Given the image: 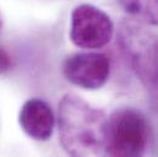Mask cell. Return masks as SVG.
<instances>
[{
	"label": "cell",
	"mask_w": 158,
	"mask_h": 157,
	"mask_svg": "<svg viewBox=\"0 0 158 157\" xmlns=\"http://www.w3.org/2000/svg\"><path fill=\"white\" fill-rule=\"evenodd\" d=\"M107 117L81 97L68 93L59 104L58 126L60 142L71 156L104 154Z\"/></svg>",
	"instance_id": "6da1fadb"
},
{
	"label": "cell",
	"mask_w": 158,
	"mask_h": 157,
	"mask_svg": "<svg viewBox=\"0 0 158 157\" xmlns=\"http://www.w3.org/2000/svg\"><path fill=\"white\" fill-rule=\"evenodd\" d=\"M119 43L131 69L147 91L158 111V37L142 26L125 22L119 31Z\"/></svg>",
	"instance_id": "7a4b0ae2"
},
{
	"label": "cell",
	"mask_w": 158,
	"mask_h": 157,
	"mask_svg": "<svg viewBox=\"0 0 158 157\" xmlns=\"http://www.w3.org/2000/svg\"><path fill=\"white\" fill-rule=\"evenodd\" d=\"M151 128L145 116L134 108L117 109L107 120L104 154L108 156H142L147 151Z\"/></svg>",
	"instance_id": "3957f363"
},
{
	"label": "cell",
	"mask_w": 158,
	"mask_h": 157,
	"mask_svg": "<svg viewBox=\"0 0 158 157\" xmlns=\"http://www.w3.org/2000/svg\"><path fill=\"white\" fill-rule=\"evenodd\" d=\"M114 33V25L108 14L91 4L76 6L71 12L70 38L85 49H98L107 45Z\"/></svg>",
	"instance_id": "277c9868"
},
{
	"label": "cell",
	"mask_w": 158,
	"mask_h": 157,
	"mask_svg": "<svg viewBox=\"0 0 158 157\" xmlns=\"http://www.w3.org/2000/svg\"><path fill=\"white\" fill-rule=\"evenodd\" d=\"M63 73L68 81L81 88L97 90L109 78L110 62L102 53H75L65 59Z\"/></svg>",
	"instance_id": "5b68a950"
},
{
	"label": "cell",
	"mask_w": 158,
	"mask_h": 157,
	"mask_svg": "<svg viewBox=\"0 0 158 157\" xmlns=\"http://www.w3.org/2000/svg\"><path fill=\"white\" fill-rule=\"evenodd\" d=\"M19 123L30 138L38 141H45L53 135L55 118L47 102L40 98H32L22 106Z\"/></svg>",
	"instance_id": "8992f818"
},
{
	"label": "cell",
	"mask_w": 158,
	"mask_h": 157,
	"mask_svg": "<svg viewBox=\"0 0 158 157\" xmlns=\"http://www.w3.org/2000/svg\"><path fill=\"white\" fill-rule=\"evenodd\" d=\"M125 12L136 20L158 26V0H117Z\"/></svg>",
	"instance_id": "52a82bcc"
},
{
	"label": "cell",
	"mask_w": 158,
	"mask_h": 157,
	"mask_svg": "<svg viewBox=\"0 0 158 157\" xmlns=\"http://www.w3.org/2000/svg\"><path fill=\"white\" fill-rule=\"evenodd\" d=\"M11 66H12L11 57L7 54L6 50L0 48V74L9 71L11 69Z\"/></svg>",
	"instance_id": "ba28073f"
},
{
	"label": "cell",
	"mask_w": 158,
	"mask_h": 157,
	"mask_svg": "<svg viewBox=\"0 0 158 157\" xmlns=\"http://www.w3.org/2000/svg\"><path fill=\"white\" fill-rule=\"evenodd\" d=\"M0 30H1V16H0Z\"/></svg>",
	"instance_id": "9c48e42d"
}]
</instances>
